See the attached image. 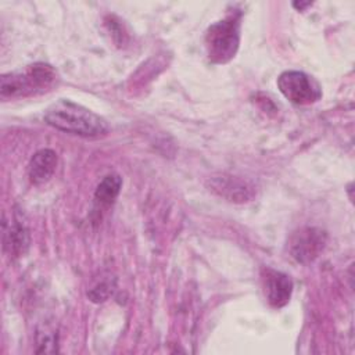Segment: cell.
<instances>
[{"mask_svg":"<svg viewBox=\"0 0 355 355\" xmlns=\"http://www.w3.org/2000/svg\"><path fill=\"white\" fill-rule=\"evenodd\" d=\"M57 82V71L44 62L28 65L24 69L1 75L0 96L3 98H19L46 93Z\"/></svg>","mask_w":355,"mask_h":355,"instance_id":"obj_2","label":"cell"},{"mask_svg":"<svg viewBox=\"0 0 355 355\" xmlns=\"http://www.w3.org/2000/svg\"><path fill=\"white\" fill-rule=\"evenodd\" d=\"M208 187L216 196L232 202H247L255 196V187L250 182L232 175L209 178Z\"/></svg>","mask_w":355,"mask_h":355,"instance_id":"obj_6","label":"cell"},{"mask_svg":"<svg viewBox=\"0 0 355 355\" xmlns=\"http://www.w3.org/2000/svg\"><path fill=\"white\" fill-rule=\"evenodd\" d=\"M327 234L319 227H301L288 241L290 255L300 263L313 262L324 250Z\"/></svg>","mask_w":355,"mask_h":355,"instance_id":"obj_5","label":"cell"},{"mask_svg":"<svg viewBox=\"0 0 355 355\" xmlns=\"http://www.w3.org/2000/svg\"><path fill=\"white\" fill-rule=\"evenodd\" d=\"M261 276L268 304L277 309L286 306L293 294V280L290 276L272 268H263Z\"/></svg>","mask_w":355,"mask_h":355,"instance_id":"obj_7","label":"cell"},{"mask_svg":"<svg viewBox=\"0 0 355 355\" xmlns=\"http://www.w3.org/2000/svg\"><path fill=\"white\" fill-rule=\"evenodd\" d=\"M36 341H37V345L42 347L39 349V352H51V348L49 345H54L55 344V333L49 330L47 327H44L43 331L37 333Z\"/></svg>","mask_w":355,"mask_h":355,"instance_id":"obj_12","label":"cell"},{"mask_svg":"<svg viewBox=\"0 0 355 355\" xmlns=\"http://www.w3.org/2000/svg\"><path fill=\"white\" fill-rule=\"evenodd\" d=\"M111 291H112L111 286L108 283L103 282V283H98L96 287L90 288L87 295L93 302H103L111 295Z\"/></svg>","mask_w":355,"mask_h":355,"instance_id":"obj_11","label":"cell"},{"mask_svg":"<svg viewBox=\"0 0 355 355\" xmlns=\"http://www.w3.org/2000/svg\"><path fill=\"white\" fill-rule=\"evenodd\" d=\"M240 44V22L237 18H226L212 24L205 33V50L211 62H229Z\"/></svg>","mask_w":355,"mask_h":355,"instance_id":"obj_3","label":"cell"},{"mask_svg":"<svg viewBox=\"0 0 355 355\" xmlns=\"http://www.w3.org/2000/svg\"><path fill=\"white\" fill-rule=\"evenodd\" d=\"M44 121L58 130L82 137H100L108 132V123L104 118L64 98L46 110Z\"/></svg>","mask_w":355,"mask_h":355,"instance_id":"obj_1","label":"cell"},{"mask_svg":"<svg viewBox=\"0 0 355 355\" xmlns=\"http://www.w3.org/2000/svg\"><path fill=\"white\" fill-rule=\"evenodd\" d=\"M57 168V154L50 148L39 150L31 159L28 175L35 184H43L51 179Z\"/></svg>","mask_w":355,"mask_h":355,"instance_id":"obj_8","label":"cell"},{"mask_svg":"<svg viewBox=\"0 0 355 355\" xmlns=\"http://www.w3.org/2000/svg\"><path fill=\"white\" fill-rule=\"evenodd\" d=\"M122 187V179L119 175H107L103 180L97 184L94 191V198L97 202L103 205H110L115 201Z\"/></svg>","mask_w":355,"mask_h":355,"instance_id":"obj_10","label":"cell"},{"mask_svg":"<svg viewBox=\"0 0 355 355\" xmlns=\"http://www.w3.org/2000/svg\"><path fill=\"white\" fill-rule=\"evenodd\" d=\"M280 93L293 104L308 105L322 97L320 86L302 71H284L277 78Z\"/></svg>","mask_w":355,"mask_h":355,"instance_id":"obj_4","label":"cell"},{"mask_svg":"<svg viewBox=\"0 0 355 355\" xmlns=\"http://www.w3.org/2000/svg\"><path fill=\"white\" fill-rule=\"evenodd\" d=\"M293 6H294V7H297V8H298V10H304V8H305V7H308V6H311V3H309V1H308V3H294V4H293Z\"/></svg>","mask_w":355,"mask_h":355,"instance_id":"obj_13","label":"cell"},{"mask_svg":"<svg viewBox=\"0 0 355 355\" xmlns=\"http://www.w3.org/2000/svg\"><path fill=\"white\" fill-rule=\"evenodd\" d=\"M29 247V234L24 225L19 222L10 223V227L4 223V250L10 257H21Z\"/></svg>","mask_w":355,"mask_h":355,"instance_id":"obj_9","label":"cell"}]
</instances>
